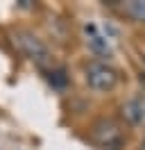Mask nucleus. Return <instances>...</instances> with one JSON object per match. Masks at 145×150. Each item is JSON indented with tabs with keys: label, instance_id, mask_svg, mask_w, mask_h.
Listing matches in <instances>:
<instances>
[{
	"label": "nucleus",
	"instance_id": "nucleus-1",
	"mask_svg": "<svg viewBox=\"0 0 145 150\" xmlns=\"http://www.w3.org/2000/svg\"><path fill=\"white\" fill-rule=\"evenodd\" d=\"M91 141L100 150H122L125 148V127L116 118H98L91 125Z\"/></svg>",
	"mask_w": 145,
	"mask_h": 150
},
{
	"label": "nucleus",
	"instance_id": "nucleus-2",
	"mask_svg": "<svg viewBox=\"0 0 145 150\" xmlns=\"http://www.w3.org/2000/svg\"><path fill=\"white\" fill-rule=\"evenodd\" d=\"M86 84L98 93H109L118 86V71L104 62H91L86 66Z\"/></svg>",
	"mask_w": 145,
	"mask_h": 150
},
{
	"label": "nucleus",
	"instance_id": "nucleus-3",
	"mask_svg": "<svg viewBox=\"0 0 145 150\" xmlns=\"http://www.w3.org/2000/svg\"><path fill=\"white\" fill-rule=\"evenodd\" d=\"M14 41L20 48V52L25 57H30L36 66H45L50 62V52H48L45 43L36 37L34 32H30V30H16L14 32Z\"/></svg>",
	"mask_w": 145,
	"mask_h": 150
},
{
	"label": "nucleus",
	"instance_id": "nucleus-4",
	"mask_svg": "<svg viewBox=\"0 0 145 150\" xmlns=\"http://www.w3.org/2000/svg\"><path fill=\"white\" fill-rule=\"evenodd\" d=\"M84 37H86V46L93 55L98 57H111V43L109 39L100 32V28L95 23H86L84 25Z\"/></svg>",
	"mask_w": 145,
	"mask_h": 150
},
{
	"label": "nucleus",
	"instance_id": "nucleus-5",
	"mask_svg": "<svg viewBox=\"0 0 145 150\" xmlns=\"http://www.w3.org/2000/svg\"><path fill=\"white\" fill-rule=\"evenodd\" d=\"M122 118L134 127H145V96H134L122 105Z\"/></svg>",
	"mask_w": 145,
	"mask_h": 150
},
{
	"label": "nucleus",
	"instance_id": "nucleus-6",
	"mask_svg": "<svg viewBox=\"0 0 145 150\" xmlns=\"http://www.w3.org/2000/svg\"><path fill=\"white\" fill-rule=\"evenodd\" d=\"M122 11L136 23H145V0H129L122 5Z\"/></svg>",
	"mask_w": 145,
	"mask_h": 150
},
{
	"label": "nucleus",
	"instance_id": "nucleus-7",
	"mask_svg": "<svg viewBox=\"0 0 145 150\" xmlns=\"http://www.w3.org/2000/svg\"><path fill=\"white\" fill-rule=\"evenodd\" d=\"M48 82L54 86V89H66L68 86V75H66V68H52L48 73Z\"/></svg>",
	"mask_w": 145,
	"mask_h": 150
},
{
	"label": "nucleus",
	"instance_id": "nucleus-8",
	"mask_svg": "<svg viewBox=\"0 0 145 150\" xmlns=\"http://www.w3.org/2000/svg\"><path fill=\"white\" fill-rule=\"evenodd\" d=\"M138 150H145V139L141 141V148H138Z\"/></svg>",
	"mask_w": 145,
	"mask_h": 150
}]
</instances>
